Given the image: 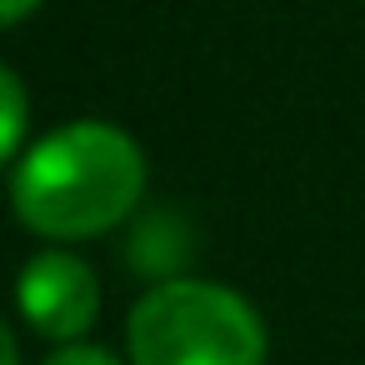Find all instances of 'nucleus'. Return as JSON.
<instances>
[{
  "mask_svg": "<svg viewBox=\"0 0 365 365\" xmlns=\"http://www.w3.org/2000/svg\"><path fill=\"white\" fill-rule=\"evenodd\" d=\"M36 6H41V0H0V21H6V26H16V21H26Z\"/></svg>",
  "mask_w": 365,
  "mask_h": 365,
  "instance_id": "423d86ee",
  "label": "nucleus"
},
{
  "mask_svg": "<svg viewBox=\"0 0 365 365\" xmlns=\"http://www.w3.org/2000/svg\"><path fill=\"white\" fill-rule=\"evenodd\" d=\"M46 365H120L110 350H101V345H61Z\"/></svg>",
  "mask_w": 365,
  "mask_h": 365,
  "instance_id": "39448f33",
  "label": "nucleus"
},
{
  "mask_svg": "<svg viewBox=\"0 0 365 365\" xmlns=\"http://www.w3.org/2000/svg\"><path fill=\"white\" fill-rule=\"evenodd\" d=\"M0 91H6V155L21 160V140H26V91L16 71H0Z\"/></svg>",
  "mask_w": 365,
  "mask_h": 365,
  "instance_id": "20e7f679",
  "label": "nucleus"
},
{
  "mask_svg": "<svg viewBox=\"0 0 365 365\" xmlns=\"http://www.w3.org/2000/svg\"><path fill=\"white\" fill-rule=\"evenodd\" d=\"M21 315L36 335L46 340H76L96 325L101 310V285L91 275L86 260H76L71 250H41L26 260L21 285H16Z\"/></svg>",
  "mask_w": 365,
  "mask_h": 365,
  "instance_id": "7ed1b4c3",
  "label": "nucleus"
},
{
  "mask_svg": "<svg viewBox=\"0 0 365 365\" xmlns=\"http://www.w3.org/2000/svg\"><path fill=\"white\" fill-rule=\"evenodd\" d=\"M145 190L140 145L106 120H71L41 135L11 170V205L46 240H91L115 230Z\"/></svg>",
  "mask_w": 365,
  "mask_h": 365,
  "instance_id": "f257e3e1",
  "label": "nucleus"
},
{
  "mask_svg": "<svg viewBox=\"0 0 365 365\" xmlns=\"http://www.w3.org/2000/svg\"><path fill=\"white\" fill-rule=\"evenodd\" d=\"M130 365H265V325L215 280H160L130 310Z\"/></svg>",
  "mask_w": 365,
  "mask_h": 365,
  "instance_id": "f03ea898",
  "label": "nucleus"
},
{
  "mask_svg": "<svg viewBox=\"0 0 365 365\" xmlns=\"http://www.w3.org/2000/svg\"><path fill=\"white\" fill-rule=\"evenodd\" d=\"M0 350H6V365H16V360H21V355H16V330L0 335Z\"/></svg>",
  "mask_w": 365,
  "mask_h": 365,
  "instance_id": "0eeeda50",
  "label": "nucleus"
}]
</instances>
